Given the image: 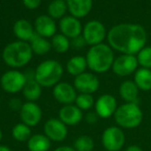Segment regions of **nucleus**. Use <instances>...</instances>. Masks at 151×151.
Wrapping results in <instances>:
<instances>
[{
  "label": "nucleus",
  "mask_w": 151,
  "mask_h": 151,
  "mask_svg": "<svg viewBox=\"0 0 151 151\" xmlns=\"http://www.w3.org/2000/svg\"><path fill=\"white\" fill-rule=\"evenodd\" d=\"M62 1H65V2H66V1H67V0H62Z\"/></svg>",
  "instance_id": "ea45409f"
},
{
  "label": "nucleus",
  "mask_w": 151,
  "mask_h": 151,
  "mask_svg": "<svg viewBox=\"0 0 151 151\" xmlns=\"http://www.w3.org/2000/svg\"><path fill=\"white\" fill-rule=\"evenodd\" d=\"M53 151H77L73 147L70 146H60V147H57L56 149H54Z\"/></svg>",
  "instance_id": "c9c22d12"
},
{
  "label": "nucleus",
  "mask_w": 151,
  "mask_h": 151,
  "mask_svg": "<svg viewBox=\"0 0 151 151\" xmlns=\"http://www.w3.org/2000/svg\"><path fill=\"white\" fill-rule=\"evenodd\" d=\"M150 116H151V112H150Z\"/></svg>",
  "instance_id": "a19ab883"
},
{
  "label": "nucleus",
  "mask_w": 151,
  "mask_h": 151,
  "mask_svg": "<svg viewBox=\"0 0 151 151\" xmlns=\"http://www.w3.org/2000/svg\"><path fill=\"white\" fill-rule=\"evenodd\" d=\"M26 78H27V81L22 90L24 97L28 101H36L42 95V86L34 79V73L32 76L26 75Z\"/></svg>",
  "instance_id": "aec40b11"
},
{
  "label": "nucleus",
  "mask_w": 151,
  "mask_h": 151,
  "mask_svg": "<svg viewBox=\"0 0 151 151\" xmlns=\"http://www.w3.org/2000/svg\"><path fill=\"white\" fill-rule=\"evenodd\" d=\"M9 108H11L13 111H19L20 112V110H21L23 104H22V101H20L19 99H12L11 101H9Z\"/></svg>",
  "instance_id": "f704fd0d"
},
{
  "label": "nucleus",
  "mask_w": 151,
  "mask_h": 151,
  "mask_svg": "<svg viewBox=\"0 0 151 151\" xmlns=\"http://www.w3.org/2000/svg\"><path fill=\"white\" fill-rule=\"evenodd\" d=\"M94 99L92 94H87V93H80L77 95L75 105L82 111H88L91 108L94 107Z\"/></svg>",
  "instance_id": "c756f323"
},
{
  "label": "nucleus",
  "mask_w": 151,
  "mask_h": 151,
  "mask_svg": "<svg viewBox=\"0 0 151 151\" xmlns=\"http://www.w3.org/2000/svg\"><path fill=\"white\" fill-rule=\"evenodd\" d=\"M85 57L87 66L95 73H104L111 69L115 60L113 49L104 42L91 47Z\"/></svg>",
  "instance_id": "f03ea898"
},
{
  "label": "nucleus",
  "mask_w": 151,
  "mask_h": 151,
  "mask_svg": "<svg viewBox=\"0 0 151 151\" xmlns=\"http://www.w3.org/2000/svg\"><path fill=\"white\" fill-rule=\"evenodd\" d=\"M119 94L125 103L138 104L139 88L134 81H124L119 87Z\"/></svg>",
  "instance_id": "412c9836"
},
{
  "label": "nucleus",
  "mask_w": 151,
  "mask_h": 151,
  "mask_svg": "<svg viewBox=\"0 0 151 151\" xmlns=\"http://www.w3.org/2000/svg\"><path fill=\"white\" fill-rule=\"evenodd\" d=\"M73 148L77 151H92L94 148V141L89 136H80L73 142Z\"/></svg>",
  "instance_id": "c85d7f7f"
},
{
  "label": "nucleus",
  "mask_w": 151,
  "mask_h": 151,
  "mask_svg": "<svg viewBox=\"0 0 151 151\" xmlns=\"http://www.w3.org/2000/svg\"><path fill=\"white\" fill-rule=\"evenodd\" d=\"M87 67L88 66H87L86 57L81 56V55H77V56L71 57L66 63L67 73L69 75L73 76V77H77V76L85 73Z\"/></svg>",
  "instance_id": "5701e85b"
},
{
  "label": "nucleus",
  "mask_w": 151,
  "mask_h": 151,
  "mask_svg": "<svg viewBox=\"0 0 151 151\" xmlns=\"http://www.w3.org/2000/svg\"><path fill=\"white\" fill-rule=\"evenodd\" d=\"M107 40L113 50L122 54L137 55L146 47L147 33L144 27L139 24L121 23L108 31Z\"/></svg>",
  "instance_id": "f257e3e1"
},
{
  "label": "nucleus",
  "mask_w": 151,
  "mask_h": 151,
  "mask_svg": "<svg viewBox=\"0 0 151 151\" xmlns=\"http://www.w3.org/2000/svg\"><path fill=\"white\" fill-rule=\"evenodd\" d=\"M59 29L61 33L69 40L82 35L83 32L80 19H77L73 16H65L61 20H59Z\"/></svg>",
  "instance_id": "2eb2a0df"
},
{
  "label": "nucleus",
  "mask_w": 151,
  "mask_h": 151,
  "mask_svg": "<svg viewBox=\"0 0 151 151\" xmlns=\"http://www.w3.org/2000/svg\"><path fill=\"white\" fill-rule=\"evenodd\" d=\"M12 136L18 142H27L30 139V137L32 136L31 127L26 125L23 122L18 123L12 129Z\"/></svg>",
  "instance_id": "cd10ccee"
},
{
  "label": "nucleus",
  "mask_w": 151,
  "mask_h": 151,
  "mask_svg": "<svg viewBox=\"0 0 151 151\" xmlns=\"http://www.w3.org/2000/svg\"><path fill=\"white\" fill-rule=\"evenodd\" d=\"M107 34L108 32L106 30L105 25L97 20H91L87 22L83 27L82 35L86 44L91 47L103 44L105 38L107 37Z\"/></svg>",
  "instance_id": "6e6552de"
},
{
  "label": "nucleus",
  "mask_w": 151,
  "mask_h": 151,
  "mask_svg": "<svg viewBox=\"0 0 151 151\" xmlns=\"http://www.w3.org/2000/svg\"><path fill=\"white\" fill-rule=\"evenodd\" d=\"M33 26L35 33L46 38L53 37L57 31L56 22L49 15H42L37 17L34 21Z\"/></svg>",
  "instance_id": "dca6fc26"
},
{
  "label": "nucleus",
  "mask_w": 151,
  "mask_h": 151,
  "mask_svg": "<svg viewBox=\"0 0 151 151\" xmlns=\"http://www.w3.org/2000/svg\"><path fill=\"white\" fill-rule=\"evenodd\" d=\"M70 46H73V48L77 49V50H81V49L84 48L85 46H87V44H86V42H85L83 35H80V36H78V37H75L71 40Z\"/></svg>",
  "instance_id": "2f4dec72"
},
{
  "label": "nucleus",
  "mask_w": 151,
  "mask_h": 151,
  "mask_svg": "<svg viewBox=\"0 0 151 151\" xmlns=\"http://www.w3.org/2000/svg\"><path fill=\"white\" fill-rule=\"evenodd\" d=\"M13 31L18 40L26 42H29L36 34L34 26L26 19H20L16 21L13 26Z\"/></svg>",
  "instance_id": "a211bd4d"
},
{
  "label": "nucleus",
  "mask_w": 151,
  "mask_h": 151,
  "mask_svg": "<svg viewBox=\"0 0 151 151\" xmlns=\"http://www.w3.org/2000/svg\"><path fill=\"white\" fill-rule=\"evenodd\" d=\"M101 144L107 151H120L125 144V134L119 126H110L101 134Z\"/></svg>",
  "instance_id": "0eeeda50"
},
{
  "label": "nucleus",
  "mask_w": 151,
  "mask_h": 151,
  "mask_svg": "<svg viewBox=\"0 0 151 151\" xmlns=\"http://www.w3.org/2000/svg\"><path fill=\"white\" fill-rule=\"evenodd\" d=\"M42 117V111L35 101L24 103L20 110V118L23 123L30 127H34L40 122Z\"/></svg>",
  "instance_id": "9b49d317"
},
{
  "label": "nucleus",
  "mask_w": 151,
  "mask_h": 151,
  "mask_svg": "<svg viewBox=\"0 0 151 151\" xmlns=\"http://www.w3.org/2000/svg\"><path fill=\"white\" fill-rule=\"evenodd\" d=\"M138 65L139 63L136 55L122 54L115 58L112 65V70L118 77H127L136 73Z\"/></svg>",
  "instance_id": "1a4fd4ad"
},
{
  "label": "nucleus",
  "mask_w": 151,
  "mask_h": 151,
  "mask_svg": "<svg viewBox=\"0 0 151 151\" xmlns=\"http://www.w3.org/2000/svg\"><path fill=\"white\" fill-rule=\"evenodd\" d=\"M134 82L138 86L139 90H151V69L144 67L137 69L134 76Z\"/></svg>",
  "instance_id": "b1692460"
},
{
  "label": "nucleus",
  "mask_w": 151,
  "mask_h": 151,
  "mask_svg": "<svg viewBox=\"0 0 151 151\" xmlns=\"http://www.w3.org/2000/svg\"><path fill=\"white\" fill-rule=\"evenodd\" d=\"M124 151H144V150L140 146H138V145H130Z\"/></svg>",
  "instance_id": "e433bc0d"
},
{
  "label": "nucleus",
  "mask_w": 151,
  "mask_h": 151,
  "mask_svg": "<svg viewBox=\"0 0 151 151\" xmlns=\"http://www.w3.org/2000/svg\"><path fill=\"white\" fill-rule=\"evenodd\" d=\"M139 65L144 68L151 69V47H144L137 54Z\"/></svg>",
  "instance_id": "7c9ffc66"
},
{
  "label": "nucleus",
  "mask_w": 151,
  "mask_h": 151,
  "mask_svg": "<svg viewBox=\"0 0 151 151\" xmlns=\"http://www.w3.org/2000/svg\"><path fill=\"white\" fill-rule=\"evenodd\" d=\"M99 115L94 112H88L85 116V120L88 124H95L99 120Z\"/></svg>",
  "instance_id": "72a5a7b5"
},
{
  "label": "nucleus",
  "mask_w": 151,
  "mask_h": 151,
  "mask_svg": "<svg viewBox=\"0 0 151 151\" xmlns=\"http://www.w3.org/2000/svg\"><path fill=\"white\" fill-rule=\"evenodd\" d=\"M51 46L55 52L63 54V53H66L70 48V40L62 33H56L51 40Z\"/></svg>",
  "instance_id": "bb28decb"
},
{
  "label": "nucleus",
  "mask_w": 151,
  "mask_h": 151,
  "mask_svg": "<svg viewBox=\"0 0 151 151\" xmlns=\"http://www.w3.org/2000/svg\"><path fill=\"white\" fill-rule=\"evenodd\" d=\"M82 110L73 104L65 105L59 111V119L66 126H73L79 124L83 119Z\"/></svg>",
  "instance_id": "f3484780"
},
{
  "label": "nucleus",
  "mask_w": 151,
  "mask_h": 151,
  "mask_svg": "<svg viewBox=\"0 0 151 151\" xmlns=\"http://www.w3.org/2000/svg\"><path fill=\"white\" fill-rule=\"evenodd\" d=\"M26 75L18 69H11L7 70L1 76L0 79V85L1 88L7 93L16 94L23 90L26 84Z\"/></svg>",
  "instance_id": "423d86ee"
},
{
  "label": "nucleus",
  "mask_w": 151,
  "mask_h": 151,
  "mask_svg": "<svg viewBox=\"0 0 151 151\" xmlns=\"http://www.w3.org/2000/svg\"><path fill=\"white\" fill-rule=\"evenodd\" d=\"M114 119L119 127L134 129L142 123L143 112L138 104L125 103L117 108Z\"/></svg>",
  "instance_id": "39448f33"
},
{
  "label": "nucleus",
  "mask_w": 151,
  "mask_h": 151,
  "mask_svg": "<svg viewBox=\"0 0 151 151\" xmlns=\"http://www.w3.org/2000/svg\"><path fill=\"white\" fill-rule=\"evenodd\" d=\"M0 151H12V149L5 145H0Z\"/></svg>",
  "instance_id": "4c0bfd02"
},
{
  "label": "nucleus",
  "mask_w": 151,
  "mask_h": 151,
  "mask_svg": "<svg viewBox=\"0 0 151 151\" xmlns=\"http://www.w3.org/2000/svg\"><path fill=\"white\" fill-rule=\"evenodd\" d=\"M62 75V64L54 59L40 62L34 70V79L42 87H54L60 82Z\"/></svg>",
  "instance_id": "20e7f679"
},
{
  "label": "nucleus",
  "mask_w": 151,
  "mask_h": 151,
  "mask_svg": "<svg viewBox=\"0 0 151 151\" xmlns=\"http://www.w3.org/2000/svg\"><path fill=\"white\" fill-rule=\"evenodd\" d=\"M29 151H49L51 148V140L45 134H32L27 141Z\"/></svg>",
  "instance_id": "4be33fe9"
},
{
  "label": "nucleus",
  "mask_w": 151,
  "mask_h": 151,
  "mask_svg": "<svg viewBox=\"0 0 151 151\" xmlns=\"http://www.w3.org/2000/svg\"><path fill=\"white\" fill-rule=\"evenodd\" d=\"M117 108V101L112 94L101 95L94 104L95 113L103 119H108L114 116Z\"/></svg>",
  "instance_id": "ddd939ff"
},
{
  "label": "nucleus",
  "mask_w": 151,
  "mask_h": 151,
  "mask_svg": "<svg viewBox=\"0 0 151 151\" xmlns=\"http://www.w3.org/2000/svg\"><path fill=\"white\" fill-rule=\"evenodd\" d=\"M29 45L31 47V50L33 52V54L40 55V56L42 55H46L52 49L50 40L46 37L37 35V34H35V36L30 40Z\"/></svg>",
  "instance_id": "393cba45"
},
{
  "label": "nucleus",
  "mask_w": 151,
  "mask_h": 151,
  "mask_svg": "<svg viewBox=\"0 0 151 151\" xmlns=\"http://www.w3.org/2000/svg\"><path fill=\"white\" fill-rule=\"evenodd\" d=\"M67 11L66 2L62 0H53L48 6V15L54 20H61Z\"/></svg>",
  "instance_id": "a878e982"
},
{
  "label": "nucleus",
  "mask_w": 151,
  "mask_h": 151,
  "mask_svg": "<svg viewBox=\"0 0 151 151\" xmlns=\"http://www.w3.org/2000/svg\"><path fill=\"white\" fill-rule=\"evenodd\" d=\"M73 87L76 90L80 93H87L92 94L96 92L99 88V80L95 73H83L81 75L75 77L73 80Z\"/></svg>",
  "instance_id": "9d476101"
},
{
  "label": "nucleus",
  "mask_w": 151,
  "mask_h": 151,
  "mask_svg": "<svg viewBox=\"0 0 151 151\" xmlns=\"http://www.w3.org/2000/svg\"><path fill=\"white\" fill-rule=\"evenodd\" d=\"M2 138H3V134H2V130H1V128H0V142L2 141Z\"/></svg>",
  "instance_id": "58836bf2"
},
{
  "label": "nucleus",
  "mask_w": 151,
  "mask_h": 151,
  "mask_svg": "<svg viewBox=\"0 0 151 151\" xmlns=\"http://www.w3.org/2000/svg\"><path fill=\"white\" fill-rule=\"evenodd\" d=\"M77 90L73 85L66 82H59L53 87V96L58 103L65 105L75 104L77 99Z\"/></svg>",
  "instance_id": "4468645a"
},
{
  "label": "nucleus",
  "mask_w": 151,
  "mask_h": 151,
  "mask_svg": "<svg viewBox=\"0 0 151 151\" xmlns=\"http://www.w3.org/2000/svg\"><path fill=\"white\" fill-rule=\"evenodd\" d=\"M40 3H42V0H23L24 6L28 9H31V11L37 9Z\"/></svg>",
  "instance_id": "473e14b6"
},
{
  "label": "nucleus",
  "mask_w": 151,
  "mask_h": 151,
  "mask_svg": "<svg viewBox=\"0 0 151 151\" xmlns=\"http://www.w3.org/2000/svg\"><path fill=\"white\" fill-rule=\"evenodd\" d=\"M66 4L70 16L81 19L89 15L92 9L93 0H67Z\"/></svg>",
  "instance_id": "6ab92c4d"
},
{
  "label": "nucleus",
  "mask_w": 151,
  "mask_h": 151,
  "mask_svg": "<svg viewBox=\"0 0 151 151\" xmlns=\"http://www.w3.org/2000/svg\"><path fill=\"white\" fill-rule=\"evenodd\" d=\"M44 134L50 139L51 142H62L66 139L68 130L67 126L59 118H51L45 123Z\"/></svg>",
  "instance_id": "f8f14e48"
},
{
  "label": "nucleus",
  "mask_w": 151,
  "mask_h": 151,
  "mask_svg": "<svg viewBox=\"0 0 151 151\" xmlns=\"http://www.w3.org/2000/svg\"><path fill=\"white\" fill-rule=\"evenodd\" d=\"M33 52L29 42L16 40L9 42L2 51V59L6 65L18 69L27 65L31 61Z\"/></svg>",
  "instance_id": "7ed1b4c3"
}]
</instances>
